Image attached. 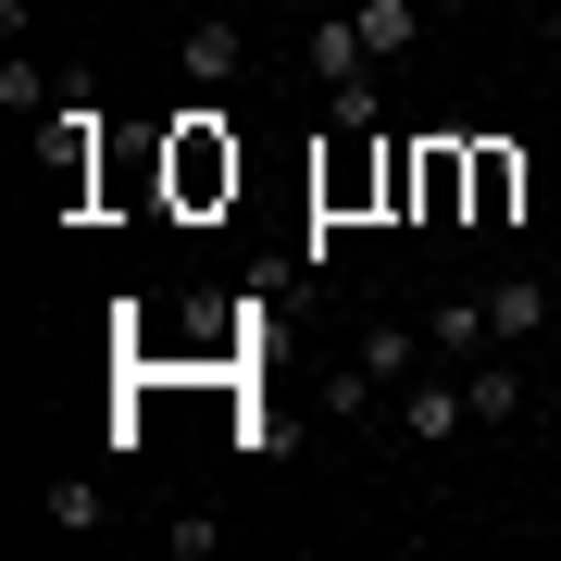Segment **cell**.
<instances>
[{
    "label": "cell",
    "mask_w": 561,
    "mask_h": 561,
    "mask_svg": "<svg viewBox=\"0 0 561 561\" xmlns=\"http://www.w3.org/2000/svg\"><path fill=\"white\" fill-rule=\"evenodd\" d=\"M225 187H238V138H225L213 101H187V113H175V201L201 213V201H225Z\"/></svg>",
    "instance_id": "1"
},
{
    "label": "cell",
    "mask_w": 561,
    "mask_h": 561,
    "mask_svg": "<svg viewBox=\"0 0 561 561\" xmlns=\"http://www.w3.org/2000/svg\"><path fill=\"white\" fill-rule=\"evenodd\" d=\"M238 62H250V38H238V25H187V38H175V76H187V101H213V88H238Z\"/></svg>",
    "instance_id": "2"
},
{
    "label": "cell",
    "mask_w": 561,
    "mask_h": 561,
    "mask_svg": "<svg viewBox=\"0 0 561 561\" xmlns=\"http://www.w3.org/2000/svg\"><path fill=\"white\" fill-rule=\"evenodd\" d=\"M300 62H312V88H324V101H337V88H362V76H375V50H362V25H350V13H324L312 38H300Z\"/></svg>",
    "instance_id": "3"
},
{
    "label": "cell",
    "mask_w": 561,
    "mask_h": 561,
    "mask_svg": "<svg viewBox=\"0 0 561 561\" xmlns=\"http://www.w3.org/2000/svg\"><path fill=\"white\" fill-rule=\"evenodd\" d=\"M461 400H474V424H524V350H474Z\"/></svg>",
    "instance_id": "4"
},
{
    "label": "cell",
    "mask_w": 561,
    "mask_h": 561,
    "mask_svg": "<svg viewBox=\"0 0 561 561\" xmlns=\"http://www.w3.org/2000/svg\"><path fill=\"white\" fill-rule=\"evenodd\" d=\"M400 424H412L424 449H449L461 424H474V400H461V375H412V387H400Z\"/></svg>",
    "instance_id": "5"
},
{
    "label": "cell",
    "mask_w": 561,
    "mask_h": 561,
    "mask_svg": "<svg viewBox=\"0 0 561 561\" xmlns=\"http://www.w3.org/2000/svg\"><path fill=\"white\" fill-rule=\"evenodd\" d=\"M424 350H437V362L500 350V324H486V287H474V300H437V312H424Z\"/></svg>",
    "instance_id": "6"
},
{
    "label": "cell",
    "mask_w": 561,
    "mask_h": 561,
    "mask_svg": "<svg viewBox=\"0 0 561 561\" xmlns=\"http://www.w3.org/2000/svg\"><path fill=\"white\" fill-rule=\"evenodd\" d=\"M350 362H362L375 387H412V375H424V324H362V350H350Z\"/></svg>",
    "instance_id": "7"
},
{
    "label": "cell",
    "mask_w": 561,
    "mask_h": 561,
    "mask_svg": "<svg viewBox=\"0 0 561 561\" xmlns=\"http://www.w3.org/2000/svg\"><path fill=\"white\" fill-rule=\"evenodd\" d=\"M486 324H500V350H524V337L549 324V287H537V275H500V287H486Z\"/></svg>",
    "instance_id": "8"
},
{
    "label": "cell",
    "mask_w": 561,
    "mask_h": 561,
    "mask_svg": "<svg viewBox=\"0 0 561 561\" xmlns=\"http://www.w3.org/2000/svg\"><path fill=\"white\" fill-rule=\"evenodd\" d=\"M350 25H362V50H375V62H400V50L424 38V0H362Z\"/></svg>",
    "instance_id": "9"
},
{
    "label": "cell",
    "mask_w": 561,
    "mask_h": 561,
    "mask_svg": "<svg viewBox=\"0 0 561 561\" xmlns=\"http://www.w3.org/2000/svg\"><path fill=\"white\" fill-rule=\"evenodd\" d=\"M512 201H524V162L512 150H474V225H512Z\"/></svg>",
    "instance_id": "10"
},
{
    "label": "cell",
    "mask_w": 561,
    "mask_h": 561,
    "mask_svg": "<svg viewBox=\"0 0 561 561\" xmlns=\"http://www.w3.org/2000/svg\"><path fill=\"white\" fill-rule=\"evenodd\" d=\"M0 101H13V113H62V101H50V62L25 50V38L0 50Z\"/></svg>",
    "instance_id": "11"
},
{
    "label": "cell",
    "mask_w": 561,
    "mask_h": 561,
    "mask_svg": "<svg viewBox=\"0 0 561 561\" xmlns=\"http://www.w3.org/2000/svg\"><path fill=\"white\" fill-rule=\"evenodd\" d=\"M50 524H62V537H101V474H62L50 486Z\"/></svg>",
    "instance_id": "12"
},
{
    "label": "cell",
    "mask_w": 561,
    "mask_h": 561,
    "mask_svg": "<svg viewBox=\"0 0 561 561\" xmlns=\"http://www.w3.org/2000/svg\"><path fill=\"white\" fill-rule=\"evenodd\" d=\"M375 400H387V387L362 375V362H337V375H324V412H337V424H362V412H375Z\"/></svg>",
    "instance_id": "13"
},
{
    "label": "cell",
    "mask_w": 561,
    "mask_h": 561,
    "mask_svg": "<svg viewBox=\"0 0 561 561\" xmlns=\"http://www.w3.org/2000/svg\"><path fill=\"white\" fill-rule=\"evenodd\" d=\"M162 549H175V561H213V549H225V512H175V524H162Z\"/></svg>",
    "instance_id": "14"
},
{
    "label": "cell",
    "mask_w": 561,
    "mask_h": 561,
    "mask_svg": "<svg viewBox=\"0 0 561 561\" xmlns=\"http://www.w3.org/2000/svg\"><path fill=\"white\" fill-rule=\"evenodd\" d=\"M549 38H561V0H549Z\"/></svg>",
    "instance_id": "15"
}]
</instances>
